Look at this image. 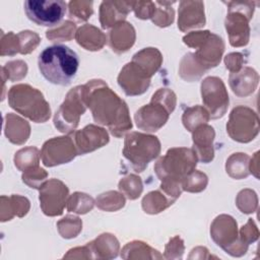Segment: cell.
<instances>
[{
  "mask_svg": "<svg viewBox=\"0 0 260 260\" xmlns=\"http://www.w3.org/2000/svg\"><path fill=\"white\" fill-rule=\"evenodd\" d=\"M206 70H204L194 59L193 53L186 54L180 63L179 74L187 81H195L199 79Z\"/></svg>",
  "mask_w": 260,
  "mask_h": 260,
  "instance_id": "obj_29",
  "label": "cell"
},
{
  "mask_svg": "<svg viewBox=\"0 0 260 260\" xmlns=\"http://www.w3.org/2000/svg\"><path fill=\"white\" fill-rule=\"evenodd\" d=\"M249 160L250 157L246 153L238 152L232 154L228 159L225 164V170L226 173L234 179L241 180L250 174L249 170Z\"/></svg>",
  "mask_w": 260,
  "mask_h": 260,
  "instance_id": "obj_27",
  "label": "cell"
},
{
  "mask_svg": "<svg viewBox=\"0 0 260 260\" xmlns=\"http://www.w3.org/2000/svg\"><path fill=\"white\" fill-rule=\"evenodd\" d=\"M73 141L78 154H85L106 145L109 142V134L104 128L90 124L76 131Z\"/></svg>",
  "mask_w": 260,
  "mask_h": 260,
  "instance_id": "obj_17",
  "label": "cell"
},
{
  "mask_svg": "<svg viewBox=\"0 0 260 260\" xmlns=\"http://www.w3.org/2000/svg\"><path fill=\"white\" fill-rule=\"evenodd\" d=\"M258 230L252 218H249L248 222L241 229L240 236L241 241L249 246L250 243L255 242L258 239Z\"/></svg>",
  "mask_w": 260,
  "mask_h": 260,
  "instance_id": "obj_46",
  "label": "cell"
},
{
  "mask_svg": "<svg viewBox=\"0 0 260 260\" xmlns=\"http://www.w3.org/2000/svg\"><path fill=\"white\" fill-rule=\"evenodd\" d=\"M201 96L211 119L221 118L229 106V94L223 81L216 76H208L201 82Z\"/></svg>",
  "mask_w": 260,
  "mask_h": 260,
  "instance_id": "obj_13",
  "label": "cell"
},
{
  "mask_svg": "<svg viewBox=\"0 0 260 260\" xmlns=\"http://www.w3.org/2000/svg\"><path fill=\"white\" fill-rule=\"evenodd\" d=\"M209 118V114L205 108L201 106H194L185 110L182 121L185 128L188 131L192 132L196 127L202 124H206Z\"/></svg>",
  "mask_w": 260,
  "mask_h": 260,
  "instance_id": "obj_28",
  "label": "cell"
},
{
  "mask_svg": "<svg viewBox=\"0 0 260 260\" xmlns=\"http://www.w3.org/2000/svg\"><path fill=\"white\" fill-rule=\"evenodd\" d=\"M176 107V94L169 88L157 89L148 105L134 114L136 126L146 132H155L169 120Z\"/></svg>",
  "mask_w": 260,
  "mask_h": 260,
  "instance_id": "obj_4",
  "label": "cell"
},
{
  "mask_svg": "<svg viewBox=\"0 0 260 260\" xmlns=\"http://www.w3.org/2000/svg\"><path fill=\"white\" fill-rule=\"evenodd\" d=\"M30 133L28 123L14 114L5 116V135L8 140L14 144L26 142Z\"/></svg>",
  "mask_w": 260,
  "mask_h": 260,
  "instance_id": "obj_24",
  "label": "cell"
},
{
  "mask_svg": "<svg viewBox=\"0 0 260 260\" xmlns=\"http://www.w3.org/2000/svg\"><path fill=\"white\" fill-rule=\"evenodd\" d=\"M125 204V198L123 194L116 191H109L101 194L96 198V205L99 208L107 211H115L120 209Z\"/></svg>",
  "mask_w": 260,
  "mask_h": 260,
  "instance_id": "obj_33",
  "label": "cell"
},
{
  "mask_svg": "<svg viewBox=\"0 0 260 260\" xmlns=\"http://www.w3.org/2000/svg\"><path fill=\"white\" fill-rule=\"evenodd\" d=\"M8 202V214L6 220L11 219L14 215L19 217L25 215L29 209V201L25 197L18 195H12L11 197H6Z\"/></svg>",
  "mask_w": 260,
  "mask_h": 260,
  "instance_id": "obj_39",
  "label": "cell"
},
{
  "mask_svg": "<svg viewBox=\"0 0 260 260\" xmlns=\"http://www.w3.org/2000/svg\"><path fill=\"white\" fill-rule=\"evenodd\" d=\"M207 176L199 171L191 172L181 183L182 190L188 192H201L206 188Z\"/></svg>",
  "mask_w": 260,
  "mask_h": 260,
  "instance_id": "obj_35",
  "label": "cell"
},
{
  "mask_svg": "<svg viewBox=\"0 0 260 260\" xmlns=\"http://www.w3.org/2000/svg\"><path fill=\"white\" fill-rule=\"evenodd\" d=\"M142 182L139 177L129 175L119 182V190L130 200L138 198L142 192Z\"/></svg>",
  "mask_w": 260,
  "mask_h": 260,
  "instance_id": "obj_34",
  "label": "cell"
},
{
  "mask_svg": "<svg viewBox=\"0 0 260 260\" xmlns=\"http://www.w3.org/2000/svg\"><path fill=\"white\" fill-rule=\"evenodd\" d=\"M175 1L167 2V1H155V10L151 17L154 24L160 27L169 26L173 23L175 17V11L172 5Z\"/></svg>",
  "mask_w": 260,
  "mask_h": 260,
  "instance_id": "obj_31",
  "label": "cell"
},
{
  "mask_svg": "<svg viewBox=\"0 0 260 260\" xmlns=\"http://www.w3.org/2000/svg\"><path fill=\"white\" fill-rule=\"evenodd\" d=\"M20 52L19 39L17 35H14L12 31L7 35L2 34L1 39V56L4 55H14Z\"/></svg>",
  "mask_w": 260,
  "mask_h": 260,
  "instance_id": "obj_44",
  "label": "cell"
},
{
  "mask_svg": "<svg viewBox=\"0 0 260 260\" xmlns=\"http://www.w3.org/2000/svg\"><path fill=\"white\" fill-rule=\"evenodd\" d=\"M76 25L71 20L64 21L60 26H58L55 29H50L47 31L46 37L51 40L52 42H63V41H69L74 36Z\"/></svg>",
  "mask_w": 260,
  "mask_h": 260,
  "instance_id": "obj_38",
  "label": "cell"
},
{
  "mask_svg": "<svg viewBox=\"0 0 260 260\" xmlns=\"http://www.w3.org/2000/svg\"><path fill=\"white\" fill-rule=\"evenodd\" d=\"M197 155L193 148L173 147L159 157L154 165V172L161 184H180L195 170Z\"/></svg>",
  "mask_w": 260,
  "mask_h": 260,
  "instance_id": "obj_3",
  "label": "cell"
},
{
  "mask_svg": "<svg viewBox=\"0 0 260 260\" xmlns=\"http://www.w3.org/2000/svg\"><path fill=\"white\" fill-rule=\"evenodd\" d=\"M135 29L127 21L117 23L109 32V44L112 50L118 54L127 52L135 42Z\"/></svg>",
  "mask_w": 260,
  "mask_h": 260,
  "instance_id": "obj_22",
  "label": "cell"
},
{
  "mask_svg": "<svg viewBox=\"0 0 260 260\" xmlns=\"http://www.w3.org/2000/svg\"><path fill=\"white\" fill-rule=\"evenodd\" d=\"M183 42L197 49L193 56L204 70L207 71L219 64L224 51V43L219 36L209 30L191 31L183 38Z\"/></svg>",
  "mask_w": 260,
  "mask_h": 260,
  "instance_id": "obj_7",
  "label": "cell"
},
{
  "mask_svg": "<svg viewBox=\"0 0 260 260\" xmlns=\"http://www.w3.org/2000/svg\"><path fill=\"white\" fill-rule=\"evenodd\" d=\"M69 190L57 179L46 182L40 189V205L43 212L49 216L60 215L66 204Z\"/></svg>",
  "mask_w": 260,
  "mask_h": 260,
  "instance_id": "obj_15",
  "label": "cell"
},
{
  "mask_svg": "<svg viewBox=\"0 0 260 260\" xmlns=\"http://www.w3.org/2000/svg\"><path fill=\"white\" fill-rule=\"evenodd\" d=\"M205 24L204 3L202 1H181L179 3L178 27L182 31L202 27Z\"/></svg>",
  "mask_w": 260,
  "mask_h": 260,
  "instance_id": "obj_18",
  "label": "cell"
},
{
  "mask_svg": "<svg viewBox=\"0 0 260 260\" xmlns=\"http://www.w3.org/2000/svg\"><path fill=\"white\" fill-rule=\"evenodd\" d=\"M118 83L127 95H139L144 93L149 87L150 76L131 61L121 69Z\"/></svg>",
  "mask_w": 260,
  "mask_h": 260,
  "instance_id": "obj_16",
  "label": "cell"
},
{
  "mask_svg": "<svg viewBox=\"0 0 260 260\" xmlns=\"http://www.w3.org/2000/svg\"><path fill=\"white\" fill-rule=\"evenodd\" d=\"M76 42L88 51H99L106 44V36L98 27L91 24L80 26L75 34Z\"/></svg>",
  "mask_w": 260,
  "mask_h": 260,
  "instance_id": "obj_23",
  "label": "cell"
},
{
  "mask_svg": "<svg viewBox=\"0 0 260 260\" xmlns=\"http://www.w3.org/2000/svg\"><path fill=\"white\" fill-rule=\"evenodd\" d=\"M57 225H58L59 233L61 234V236L63 238L71 239V238L76 237L79 234V232L81 231L82 222L76 216L67 215L66 217L62 218L57 223Z\"/></svg>",
  "mask_w": 260,
  "mask_h": 260,
  "instance_id": "obj_36",
  "label": "cell"
},
{
  "mask_svg": "<svg viewBox=\"0 0 260 260\" xmlns=\"http://www.w3.org/2000/svg\"><path fill=\"white\" fill-rule=\"evenodd\" d=\"M132 62L137 64L150 77L159 69L162 56L156 48H144L134 54Z\"/></svg>",
  "mask_w": 260,
  "mask_h": 260,
  "instance_id": "obj_25",
  "label": "cell"
},
{
  "mask_svg": "<svg viewBox=\"0 0 260 260\" xmlns=\"http://www.w3.org/2000/svg\"><path fill=\"white\" fill-rule=\"evenodd\" d=\"M4 71H6L7 78L14 81L19 80L23 78L26 75L27 72V66L26 63L21 60L16 61H10L5 64L4 67H2Z\"/></svg>",
  "mask_w": 260,
  "mask_h": 260,
  "instance_id": "obj_43",
  "label": "cell"
},
{
  "mask_svg": "<svg viewBox=\"0 0 260 260\" xmlns=\"http://www.w3.org/2000/svg\"><path fill=\"white\" fill-rule=\"evenodd\" d=\"M223 3L228 6L224 25L230 44L233 47L246 46L250 36L249 21L253 17L256 3L254 1H224Z\"/></svg>",
  "mask_w": 260,
  "mask_h": 260,
  "instance_id": "obj_8",
  "label": "cell"
},
{
  "mask_svg": "<svg viewBox=\"0 0 260 260\" xmlns=\"http://www.w3.org/2000/svg\"><path fill=\"white\" fill-rule=\"evenodd\" d=\"M23 8L27 18L37 25L54 26L63 19L67 3L62 0H26Z\"/></svg>",
  "mask_w": 260,
  "mask_h": 260,
  "instance_id": "obj_11",
  "label": "cell"
},
{
  "mask_svg": "<svg viewBox=\"0 0 260 260\" xmlns=\"http://www.w3.org/2000/svg\"><path fill=\"white\" fill-rule=\"evenodd\" d=\"M83 96L94 122L107 126L114 136L122 137L132 128L126 103L103 80L93 79L84 84Z\"/></svg>",
  "mask_w": 260,
  "mask_h": 260,
  "instance_id": "obj_1",
  "label": "cell"
},
{
  "mask_svg": "<svg viewBox=\"0 0 260 260\" xmlns=\"http://www.w3.org/2000/svg\"><path fill=\"white\" fill-rule=\"evenodd\" d=\"M210 234L216 245L226 253L236 252L235 256H237V252H241V255L246 253L248 245L239 240L237 221L231 215L221 214L215 217L210 226Z\"/></svg>",
  "mask_w": 260,
  "mask_h": 260,
  "instance_id": "obj_12",
  "label": "cell"
},
{
  "mask_svg": "<svg viewBox=\"0 0 260 260\" xmlns=\"http://www.w3.org/2000/svg\"><path fill=\"white\" fill-rule=\"evenodd\" d=\"M258 204L256 193L250 189L242 190L237 197V205L243 213H253Z\"/></svg>",
  "mask_w": 260,
  "mask_h": 260,
  "instance_id": "obj_41",
  "label": "cell"
},
{
  "mask_svg": "<svg viewBox=\"0 0 260 260\" xmlns=\"http://www.w3.org/2000/svg\"><path fill=\"white\" fill-rule=\"evenodd\" d=\"M92 1H70L68 3L69 15L78 21L87 20L92 14Z\"/></svg>",
  "mask_w": 260,
  "mask_h": 260,
  "instance_id": "obj_37",
  "label": "cell"
},
{
  "mask_svg": "<svg viewBox=\"0 0 260 260\" xmlns=\"http://www.w3.org/2000/svg\"><path fill=\"white\" fill-rule=\"evenodd\" d=\"M225 67L232 72H238L242 69L243 55L241 53H231L224 58Z\"/></svg>",
  "mask_w": 260,
  "mask_h": 260,
  "instance_id": "obj_47",
  "label": "cell"
},
{
  "mask_svg": "<svg viewBox=\"0 0 260 260\" xmlns=\"http://www.w3.org/2000/svg\"><path fill=\"white\" fill-rule=\"evenodd\" d=\"M258 80V73L251 67H244L240 71L230 74V86L233 92L238 96H248L252 94L257 87Z\"/></svg>",
  "mask_w": 260,
  "mask_h": 260,
  "instance_id": "obj_21",
  "label": "cell"
},
{
  "mask_svg": "<svg viewBox=\"0 0 260 260\" xmlns=\"http://www.w3.org/2000/svg\"><path fill=\"white\" fill-rule=\"evenodd\" d=\"M78 154L73 138L69 136L54 137L47 140L41 150L42 161L46 167L67 164Z\"/></svg>",
  "mask_w": 260,
  "mask_h": 260,
  "instance_id": "obj_14",
  "label": "cell"
},
{
  "mask_svg": "<svg viewBox=\"0 0 260 260\" xmlns=\"http://www.w3.org/2000/svg\"><path fill=\"white\" fill-rule=\"evenodd\" d=\"M86 105L83 96V85L73 87L54 116L55 127L63 133H71L78 126L79 118L84 114Z\"/></svg>",
  "mask_w": 260,
  "mask_h": 260,
  "instance_id": "obj_9",
  "label": "cell"
},
{
  "mask_svg": "<svg viewBox=\"0 0 260 260\" xmlns=\"http://www.w3.org/2000/svg\"><path fill=\"white\" fill-rule=\"evenodd\" d=\"M230 137L238 142L247 143L253 140L259 132V119L250 108L239 106L233 109L226 124Z\"/></svg>",
  "mask_w": 260,
  "mask_h": 260,
  "instance_id": "obj_10",
  "label": "cell"
},
{
  "mask_svg": "<svg viewBox=\"0 0 260 260\" xmlns=\"http://www.w3.org/2000/svg\"><path fill=\"white\" fill-rule=\"evenodd\" d=\"M17 36L20 45L19 53L21 54H28L34 51L41 41L40 36L31 30H22Z\"/></svg>",
  "mask_w": 260,
  "mask_h": 260,
  "instance_id": "obj_42",
  "label": "cell"
},
{
  "mask_svg": "<svg viewBox=\"0 0 260 260\" xmlns=\"http://www.w3.org/2000/svg\"><path fill=\"white\" fill-rule=\"evenodd\" d=\"M192 132L193 150L195 151L197 158L204 164L210 162L214 157V129L207 124H202L196 127Z\"/></svg>",
  "mask_w": 260,
  "mask_h": 260,
  "instance_id": "obj_19",
  "label": "cell"
},
{
  "mask_svg": "<svg viewBox=\"0 0 260 260\" xmlns=\"http://www.w3.org/2000/svg\"><path fill=\"white\" fill-rule=\"evenodd\" d=\"M159 153L160 142L156 136L140 132H130L125 136L123 155L136 173L143 172Z\"/></svg>",
  "mask_w": 260,
  "mask_h": 260,
  "instance_id": "obj_6",
  "label": "cell"
},
{
  "mask_svg": "<svg viewBox=\"0 0 260 260\" xmlns=\"http://www.w3.org/2000/svg\"><path fill=\"white\" fill-rule=\"evenodd\" d=\"M47 177V172L44 169L37 166L24 171L21 178L23 183H25L30 188L41 189L42 186L45 184Z\"/></svg>",
  "mask_w": 260,
  "mask_h": 260,
  "instance_id": "obj_40",
  "label": "cell"
},
{
  "mask_svg": "<svg viewBox=\"0 0 260 260\" xmlns=\"http://www.w3.org/2000/svg\"><path fill=\"white\" fill-rule=\"evenodd\" d=\"M93 203L94 201L89 195L85 193L75 192L68 199L67 210L70 212L84 214L92 209Z\"/></svg>",
  "mask_w": 260,
  "mask_h": 260,
  "instance_id": "obj_32",
  "label": "cell"
},
{
  "mask_svg": "<svg viewBox=\"0 0 260 260\" xmlns=\"http://www.w3.org/2000/svg\"><path fill=\"white\" fill-rule=\"evenodd\" d=\"M137 18H151L155 10V2L152 1H134L132 9Z\"/></svg>",
  "mask_w": 260,
  "mask_h": 260,
  "instance_id": "obj_45",
  "label": "cell"
},
{
  "mask_svg": "<svg viewBox=\"0 0 260 260\" xmlns=\"http://www.w3.org/2000/svg\"><path fill=\"white\" fill-rule=\"evenodd\" d=\"M8 104L36 123H44L51 116L50 106L43 93L28 84L13 85L8 91Z\"/></svg>",
  "mask_w": 260,
  "mask_h": 260,
  "instance_id": "obj_5",
  "label": "cell"
},
{
  "mask_svg": "<svg viewBox=\"0 0 260 260\" xmlns=\"http://www.w3.org/2000/svg\"><path fill=\"white\" fill-rule=\"evenodd\" d=\"M40 152L37 147H25L18 150L14 155V165L19 171H26L39 166Z\"/></svg>",
  "mask_w": 260,
  "mask_h": 260,
  "instance_id": "obj_30",
  "label": "cell"
},
{
  "mask_svg": "<svg viewBox=\"0 0 260 260\" xmlns=\"http://www.w3.org/2000/svg\"><path fill=\"white\" fill-rule=\"evenodd\" d=\"M173 203L174 201L160 189L149 192L144 196L142 200V208L146 213L155 214L165 210Z\"/></svg>",
  "mask_w": 260,
  "mask_h": 260,
  "instance_id": "obj_26",
  "label": "cell"
},
{
  "mask_svg": "<svg viewBox=\"0 0 260 260\" xmlns=\"http://www.w3.org/2000/svg\"><path fill=\"white\" fill-rule=\"evenodd\" d=\"M134 1H103L100 5V22L103 28L114 27L125 21L128 13L133 9Z\"/></svg>",
  "mask_w": 260,
  "mask_h": 260,
  "instance_id": "obj_20",
  "label": "cell"
},
{
  "mask_svg": "<svg viewBox=\"0 0 260 260\" xmlns=\"http://www.w3.org/2000/svg\"><path fill=\"white\" fill-rule=\"evenodd\" d=\"M38 67L48 82L67 86L76 76L79 59L69 47L57 44L45 48L40 53Z\"/></svg>",
  "mask_w": 260,
  "mask_h": 260,
  "instance_id": "obj_2",
  "label": "cell"
}]
</instances>
